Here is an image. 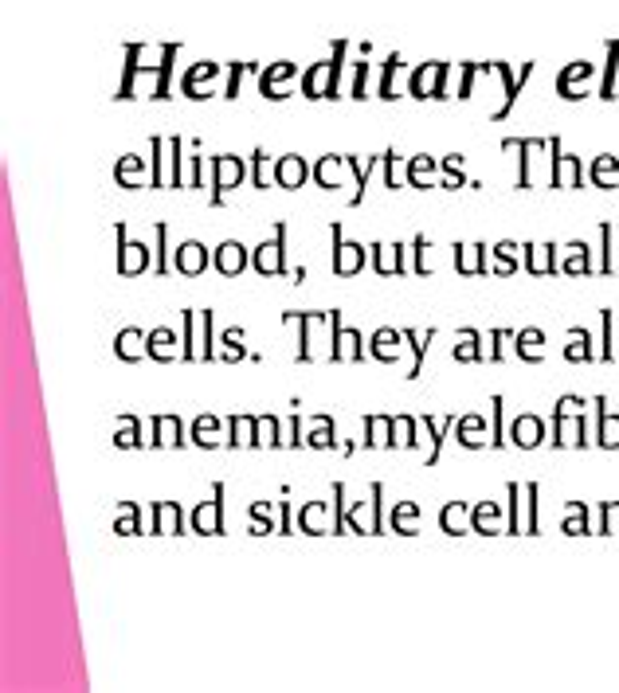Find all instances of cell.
Returning a JSON list of instances; mask_svg holds the SVG:
<instances>
[{"label":"cell","mask_w":619,"mask_h":693,"mask_svg":"<svg viewBox=\"0 0 619 693\" xmlns=\"http://www.w3.org/2000/svg\"><path fill=\"white\" fill-rule=\"evenodd\" d=\"M251 513H255V533H271V529H275V525H271V513H267L263 502H255Z\"/></svg>","instance_id":"f907efd6"},{"label":"cell","mask_w":619,"mask_h":693,"mask_svg":"<svg viewBox=\"0 0 619 693\" xmlns=\"http://www.w3.org/2000/svg\"><path fill=\"white\" fill-rule=\"evenodd\" d=\"M584 400H576V396H565V400H557V408H553V443L557 447H584L588 439V419H584Z\"/></svg>","instance_id":"6da1fadb"},{"label":"cell","mask_w":619,"mask_h":693,"mask_svg":"<svg viewBox=\"0 0 619 693\" xmlns=\"http://www.w3.org/2000/svg\"><path fill=\"white\" fill-rule=\"evenodd\" d=\"M365 447H392V416H365Z\"/></svg>","instance_id":"83f0119b"},{"label":"cell","mask_w":619,"mask_h":693,"mask_svg":"<svg viewBox=\"0 0 619 693\" xmlns=\"http://www.w3.org/2000/svg\"><path fill=\"white\" fill-rule=\"evenodd\" d=\"M400 341H404V329H400V333H396V329H377L373 341H369V357L381 361V365H396V349H400Z\"/></svg>","instance_id":"e0dca14e"},{"label":"cell","mask_w":619,"mask_h":693,"mask_svg":"<svg viewBox=\"0 0 619 693\" xmlns=\"http://www.w3.org/2000/svg\"><path fill=\"white\" fill-rule=\"evenodd\" d=\"M435 337V329H428V337H420L416 329H404V341L412 345V353H416V361H412V369H408V380H416L420 372H424V353H428V341Z\"/></svg>","instance_id":"1f68e13d"},{"label":"cell","mask_w":619,"mask_h":693,"mask_svg":"<svg viewBox=\"0 0 619 693\" xmlns=\"http://www.w3.org/2000/svg\"><path fill=\"white\" fill-rule=\"evenodd\" d=\"M600 533H619V502L600 506Z\"/></svg>","instance_id":"c3c4849f"},{"label":"cell","mask_w":619,"mask_h":693,"mask_svg":"<svg viewBox=\"0 0 619 693\" xmlns=\"http://www.w3.org/2000/svg\"><path fill=\"white\" fill-rule=\"evenodd\" d=\"M365 243H345L341 239V228L334 224V275L353 278L357 271H365Z\"/></svg>","instance_id":"ba28073f"},{"label":"cell","mask_w":619,"mask_h":693,"mask_svg":"<svg viewBox=\"0 0 619 693\" xmlns=\"http://www.w3.org/2000/svg\"><path fill=\"white\" fill-rule=\"evenodd\" d=\"M572 341L576 345H569L565 349V361H596V353H592V341H588V329H572Z\"/></svg>","instance_id":"8d00e7d4"},{"label":"cell","mask_w":619,"mask_h":693,"mask_svg":"<svg viewBox=\"0 0 619 693\" xmlns=\"http://www.w3.org/2000/svg\"><path fill=\"white\" fill-rule=\"evenodd\" d=\"M173 271H177V275H185V278L204 275V271H208V247H204V243H196V239L181 243V247L173 251Z\"/></svg>","instance_id":"8fae6325"},{"label":"cell","mask_w":619,"mask_h":693,"mask_svg":"<svg viewBox=\"0 0 619 693\" xmlns=\"http://www.w3.org/2000/svg\"><path fill=\"white\" fill-rule=\"evenodd\" d=\"M518 247L514 243H498L494 247V259H498V275H514L518 271V255H514Z\"/></svg>","instance_id":"f6af8a7d"},{"label":"cell","mask_w":619,"mask_h":693,"mask_svg":"<svg viewBox=\"0 0 619 693\" xmlns=\"http://www.w3.org/2000/svg\"><path fill=\"white\" fill-rule=\"evenodd\" d=\"M114 235H118V275L134 278V275L153 271V259H157V255H153L145 243H134V239L126 235V224H118Z\"/></svg>","instance_id":"277c9868"},{"label":"cell","mask_w":619,"mask_h":693,"mask_svg":"<svg viewBox=\"0 0 619 693\" xmlns=\"http://www.w3.org/2000/svg\"><path fill=\"white\" fill-rule=\"evenodd\" d=\"M192 533H204V537H220L224 533V482H216L212 498L192 509Z\"/></svg>","instance_id":"52a82bcc"},{"label":"cell","mask_w":619,"mask_h":693,"mask_svg":"<svg viewBox=\"0 0 619 693\" xmlns=\"http://www.w3.org/2000/svg\"><path fill=\"white\" fill-rule=\"evenodd\" d=\"M145 341H149V333H142V329H122V333L114 337V353H118L122 361H142V357H149Z\"/></svg>","instance_id":"ffe728a7"},{"label":"cell","mask_w":619,"mask_h":693,"mask_svg":"<svg viewBox=\"0 0 619 693\" xmlns=\"http://www.w3.org/2000/svg\"><path fill=\"white\" fill-rule=\"evenodd\" d=\"M279 533H290V502H283V521H279Z\"/></svg>","instance_id":"db71d44e"},{"label":"cell","mask_w":619,"mask_h":693,"mask_svg":"<svg viewBox=\"0 0 619 693\" xmlns=\"http://www.w3.org/2000/svg\"><path fill=\"white\" fill-rule=\"evenodd\" d=\"M514 341H518V357H522V361H529V365H537V361H541V353H537V345L545 341V333H541V329H522Z\"/></svg>","instance_id":"d6a6232c"},{"label":"cell","mask_w":619,"mask_h":693,"mask_svg":"<svg viewBox=\"0 0 619 693\" xmlns=\"http://www.w3.org/2000/svg\"><path fill=\"white\" fill-rule=\"evenodd\" d=\"M420 439H416V419L412 416H392V447H404L412 451Z\"/></svg>","instance_id":"f546056e"},{"label":"cell","mask_w":619,"mask_h":693,"mask_svg":"<svg viewBox=\"0 0 619 693\" xmlns=\"http://www.w3.org/2000/svg\"><path fill=\"white\" fill-rule=\"evenodd\" d=\"M596 408H600V435H596V443L608 447V451H616L619 447V416L608 412V400H596Z\"/></svg>","instance_id":"484cf974"},{"label":"cell","mask_w":619,"mask_h":693,"mask_svg":"<svg viewBox=\"0 0 619 693\" xmlns=\"http://www.w3.org/2000/svg\"><path fill=\"white\" fill-rule=\"evenodd\" d=\"M525 271H529V275H553V271H557V247H553V243L525 247Z\"/></svg>","instance_id":"44dd1931"},{"label":"cell","mask_w":619,"mask_h":693,"mask_svg":"<svg viewBox=\"0 0 619 693\" xmlns=\"http://www.w3.org/2000/svg\"><path fill=\"white\" fill-rule=\"evenodd\" d=\"M153 513V537H181L185 533V509L177 506V502H153L149 506Z\"/></svg>","instance_id":"30bf717a"},{"label":"cell","mask_w":619,"mask_h":693,"mask_svg":"<svg viewBox=\"0 0 619 693\" xmlns=\"http://www.w3.org/2000/svg\"><path fill=\"white\" fill-rule=\"evenodd\" d=\"M220 427H224V423L216 416H196V423H192V443L204 447V451L220 447Z\"/></svg>","instance_id":"cb8c5ba5"},{"label":"cell","mask_w":619,"mask_h":693,"mask_svg":"<svg viewBox=\"0 0 619 693\" xmlns=\"http://www.w3.org/2000/svg\"><path fill=\"white\" fill-rule=\"evenodd\" d=\"M145 349H149L153 361H177V333L173 329H153Z\"/></svg>","instance_id":"603a6c76"},{"label":"cell","mask_w":619,"mask_h":693,"mask_svg":"<svg viewBox=\"0 0 619 693\" xmlns=\"http://www.w3.org/2000/svg\"><path fill=\"white\" fill-rule=\"evenodd\" d=\"M228 447H263L259 443V416H228Z\"/></svg>","instance_id":"2e32d148"},{"label":"cell","mask_w":619,"mask_h":693,"mask_svg":"<svg viewBox=\"0 0 619 693\" xmlns=\"http://www.w3.org/2000/svg\"><path fill=\"white\" fill-rule=\"evenodd\" d=\"M486 247L475 243V247H455V271L459 275H486L490 267H486Z\"/></svg>","instance_id":"7402d4cb"},{"label":"cell","mask_w":619,"mask_h":693,"mask_svg":"<svg viewBox=\"0 0 619 693\" xmlns=\"http://www.w3.org/2000/svg\"><path fill=\"white\" fill-rule=\"evenodd\" d=\"M212 325L216 314L212 310H185V361H220V353L212 349Z\"/></svg>","instance_id":"7a4b0ae2"},{"label":"cell","mask_w":619,"mask_h":693,"mask_svg":"<svg viewBox=\"0 0 619 693\" xmlns=\"http://www.w3.org/2000/svg\"><path fill=\"white\" fill-rule=\"evenodd\" d=\"M153 235H157V259H153V271H157V275H169V271H173V259H169V247H165L169 228H165V224H157V228H153Z\"/></svg>","instance_id":"60d3db41"},{"label":"cell","mask_w":619,"mask_h":693,"mask_svg":"<svg viewBox=\"0 0 619 693\" xmlns=\"http://www.w3.org/2000/svg\"><path fill=\"white\" fill-rule=\"evenodd\" d=\"M306 447H314V451H330V447H337V427H334V419L330 416H318V431L306 439Z\"/></svg>","instance_id":"836d02e7"},{"label":"cell","mask_w":619,"mask_h":693,"mask_svg":"<svg viewBox=\"0 0 619 693\" xmlns=\"http://www.w3.org/2000/svg\"><path fill=\"white\" fill-rule=\"evenodd\" d=\"M239 341H243V329H228V333H224V345H228V349H224V361H243V357H247V349H243Z\"/></svg>","instance_id":"7dc6e473"},{"label":"cell","mask_w":619,"mask_h":693,"mask_svg":"<svg viewBox=\"0 0 619 693\" xmlns=\"http://www.w3.org/2000/svg\"><path fill=\"white\" fill-rule=\"evenodd\" d=\"M138 431H142V423L134 416H126L122 419V431L114 435V447H142L145 439H138Z\"/></svg>","instance_id":"b9f144b4"},{"label":"cell","mask_w":619,"mask_h":693,"mask_svg":"<svg viewBox=\"0 0 619 693\" xmlns=\"http://www.w3.org/2000/svg\"><path fill=\"white\" fill-rule=\"evenodd\" d=\"M322 517H326V502H310V506H302V513H298V529L310 533V537H322L326 533L322 529Z\"/></svg>","instance_id":"4dcf8cb0"},{"label":"cell","mask_w":619,"mask_h":693,"mask_svg":"<svg viewBox=\"0 0 619 693\" xmlns=\"http://www.w3.org/2000/svg\"><path fill=\"white\" fill-rule=\"evenodd\" d=\"M471 533H482V537L502 533V506L498 502H478L471 509Z\"/></svg>","instance_id":"d6986e66"},{"label":"cell","mask_w":619,"mask_h":693,"mask_svg":"<svg viewBox=\"0 0 619 693\" xmlns=\"http://www.w3.org/2000/svg\"><path fill=\"white\" fill-rule=\"evenodd\" d=\"M478 333L475 329H463V345H455V361H478Z\"/></svg>","instance_id":"bcb514c9"},{"label":"cell","mask_w":619,"mask_h":693,"mask_svg":"<svg viewBox=\"0 0 619 693\" xmlns=\"http://www.w3.org/2000/svg\"><path fill=\"white\" fill-rule=\"evenodd\" d=\"M236 181H243V165L232 161V157H220L216 161V204L224 200V192L236 185Z\"/></svg>","instance_id":"4316f807"},{"label":"cell","mask_w":619,"mask_h":693,"mask_svg":"<svg viewBox=\"0 0 619 693\" xmlns=\"http://www.w3.org/2000/svg\"><path fill=\"white\" fill-rule=\"evenodd\" d=\"M306 181V165L298 161V157H286L283 165H279V185L283 188H298Z\"/></svg>","instance_id":"f35d334b"},{"label":"cell","mask_w":619,"mask_h":693,"mask_svg":"<svg viewBox=\"0 0 619 693\" xmlns=\"http://www.w3.org/2000/svg\"><path fill=\"white\" fill-rule=\"evenodd\" d=\"M369 259H373V271L377 275H404L408 267H404V247L396 243H373L369 247Z\"/></svg>","instance_id":"5bb4252c"},{"label":"cell","mask_w":619,"mask_h":693,"mask_svg":"<svg viewBox=\"0 0 619 693\" xmlns=\"http://www.w3.org/2000/svg\"><path fill=\"white\" fill-rule=\"evenodd\" d=\"M451 423H459L455 416H447V419H431L424 416V427L431 431V451H428V462H439V447H443V435H447V427Z\"/></svg>","instance_id":"d590c367"},{"label":"cell","mask_w":619,"mask_h":693,"mask_svg":"<svg viewBox=\"0 0 619 693\" xmlns=\"http://www.w3.org/2000/svg\"><path fill=\"white\" fill-rule=\"evenodd\" d=\"M416 517H420V506H416V502H396V509L388 513V525H392L400 537H416V525H412Z\"/></svg>","instance_id":"d4e9b609"},{"label":"cell","mask_w":619,"mask_h":693,"mask_svg":"<svg viewBox=\"0 0 619 693\" xmlns=\"http://www.w3.org/2000/svg\"><path fill=\"white\" fill-rule=\"evenodd\" d=\"M341 498H345V486H341V482H334V533H345V529H349V517H345Z\"/></svg>","instance_id":"681fc988"},{"label":"cell","mask_w":619,"mask_h":693,"mask_svg":"<svg viewBox=\"0 0 619 693\" xmlns=\"http://www.w3.org/2000/svg\"><path fill=\"white\" fill-rule=\"evenodd\" d=\"M561 271H565V275H592V251H588L584 243H572L569 259H565Z\"/></svg>","instance_id":"e575fe53"},{"label":"cell","mask_w":619,"mask_h":693,"mask_svg":"<svg viewBox=\"0 0 619 693\" xmlns=\"http://www.w3.org/2000/svg\"><path fill=\"white\" fill-rule=\"evenodd\" d=\"M286 322H298V361L310 365L314 361V329L322 322H330V314H286Z\"/></svg>","instance_id":"7c38bea8"},{"label":"cell","mask_w":619,"mask_h":693,"mask_svg":"<svg viewBox=\"0 0 619 693\" xmlns=\"http://www.w3.org/2000/svg\"><path fill=\"white\" fill-rule=\"evenodd\" d=\"M212 263H216V271L224 278H236L247 271V263H251V251L243 247V243H236V239H224L216 251H212Z\"/></svg>","instance_id":"9c48e42d"},{"label":"cell","mask_w":619,"mask_h":693,"mask_svg":"<svg viewBox=\"0 0 619 693\" xmlns=\"http://www.w3.org/2000/svg\"><path fill=\"white\" fill-rule=\"evenodd\" d=\"M412 247H416V267H412V271H416V275H428L431 267H428V259H424V251H428V239H424V235H416V243H412Z\"/></svg>","instance_id":"816d5d0a"},{"label":"cell","mask_w":619,"mask_h":693,"mask_svg":"<svg viewBox=\"0 0 619 693\" xmlns=\"http://www.w3.org/2000/svg\"><path fill=\"white\" fill-rule=\"evenodd\" d=\"M482 431H486V423H482L478 416L459 419V443H463V447H471V451H475V447H482V439H478Z\"/></svg>","instance_id":"ab89813d"},{"label":"cell","mask_w":619,"mask_h":693,"mask_svg":"<svg viewBox=\"0 0 619 693\" xmlns=\"http://www.w3.org/2000/svg\"><path fill=\"white\" fill-rule=\"evenodd\" d=\"M439 529L447 537H463L471 529V509H467V502H447V506L439 509Z\"/></svg>","instance_id":"ac0fdd59"},{"label":"cell","mask_w":619,"mask_h":693,"mask_svg":"<svg viewBox=\"0 0 619 693\" xmlns=\"http://www.w3.org/2000/svg\"><path fill=\"white\" fill-rule=\"evenodd\" d=\"M114 533H122V537H138V533H145L142 506H138V502H122V517L114 521Z\"/></svg>","instance_id":"f1b7e54d"},{"label":"cell","mask_w":619,"mask_h":693,"mask_svg":"<svg viewBox=\"0 0 619 693\" xmlns=\"http://www.w3.org/2000/svg\"><path fill=\"white\" fill-rule=\"evenodd\" d=\"M541 439H545V419L518 416L514 423H510V443H514V447L533 451V447H541Z\"/></svg>","instance_id":"4fadbf2b"},{"label":"cell","mask_w":619,"mask_h":693,"mask_svg":"<svg viewBox=\"0 0 619 693\" xmlns=\"http://www.w3.org/2000/svg\"><path fill=\"white\" fill-rule=\"evenodd\" d=\"M506 494H510V521H506V533H525V525H522V486H518V482H510V486H506Z\"/></svg>","instance_id":"74e56055"},{"label":"cell","mask_w":619,"mask_h":693,"mask_svg":"<svg viewBox=\"0 0 619 693\" xmlns=\"http://www.w3.org/2000/svg\"><path fill=\"white\" fill-rule=\"evenodd\" d=\"M185 423L177 416H153V439L149 447H185Z\"/></svg>","instance_id":"9a60e30c"},{"label":"cell","mask_w":619,"mask_h":693,"mask_svg":"<svg viewBox=\"0 0 619 693\" xmlns=\"http://www.w3.org/2000/svg\"><path fill=\"white\" fill-rule=\"evenodd\" d=\"M251 267L263 278L294 275V271L286 267V224H275V239H267V243H259V247L251 251Z\"/></svg>","instance_id":"3957f363"},{"label":"cell","mask_w":619,"mask_h":693,"mask_svg":"<svg viewBox=\"0 0 619 693\" xmlns=\"http://www.w3.org/2000/svg\"><path fill=\"white\" fill-rule=\"evenodd\" d=\"M330 361H365V337L341 325V310L330 314Z\"/></svg>","instance_id":"8992f818"},{"label":"cell","mask_w":619,"mask_h":693,"mask_svg":"<svg viewBox=\"0 0 619 693\" xmlns=\"http://www.w3.org/2000/svg\"><path fill=\"white\" fill-rule=\"evenodd\" d=\"M279 431H283V427H279V419H275V416H259V443H263V447H283L286 439H279Z\"/></svg>","instance_id":"ee69618b"},{"label":"cell","mask_w":619,"mask_h":693,"mask_svg":"<svg viewBox=\"0 0 619 693\" xmlns=\"http://www.w3.org/2000/svg\"><path fill=\"white\" fill-rule=\"evenodd\" d=\"M369 494H373V502H361V506L349 513V533H369V537H381L384 533V486L381 482H373L369 486Z\"/></svg>","instance_id":"5b68a950"},{"label":"cell","mask_w":619,"mask_h":693,"mask_svg":"<svg viewBox=\"0 0 619 693\" xmlns=\"http://www.w3.org/2000/svg\"><path fill=\"white\" fill-rule=\"evenodd\" d=\"M490 412H494V439H490V443H494V447H502V443H506V435H502V427H498V423H502V396H494Z\"/></svg>","instance_id":"f5cc1de1"},{"label":"cell","mask_w":619,"mask_h":693,"mask_svg":"<svg viewBox=\"0 0 619 693\" xmlns=\"http://www.w3.org/2000/svg\"><path fill=\"white\" fill-rule=\"evenodd\" d=\"M565 533H569V537H580V533H588V509H584V502H572V506H569V517H565Z\"/></svg>","instance_id":"7bdbcfd3"}]
</instances>
